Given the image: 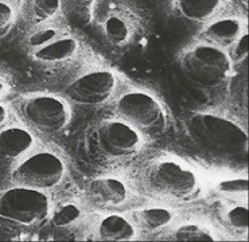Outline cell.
<instances>
[{
	"label": "cell",
	"instance_id": "6da1fadb",
	"mask_svg": "<svg viewBox=\"0 0 249 242\" xmlns=\"http://www.w3.org/2000/svg\"><path fill=\"white\" fill-rule=\"evenodd\" d=\"M144 145V135L122 119H105L87 136L89 155L105 166H122L133 160Z\"/></svg>",
	"mask_w": 249,
	"mask_h": 242
},
{
	"label": "cell",
	"instance_id": "7a4b0ae2",
	"mask_svg": "<svg viewBox=\"0 0 249 242\" xmlns=\"http://www.w3.org/2000/svg\"><path fill=\"white\" fill-rule=\"evenodd\" d=\"M49 214L50 202L43 191L15 185L0 192V230L8 236L33 233Z\"/></svg>",
	"mask_w": 249,
	"mask_h": 242
},
{
	"label": "cell",
	"instance_id": "3957f363",
	"mask_svg": "<svg viewBox=\"0 0 249 242\" xmlns=\"http://www.w3.org/2000/svg\"><path fill=\"white\" fill-rule=\"evenodd\" d=\"M139 185L148 195L166 201H187L199 190V180L187 164L175 159H158L145 164Z\"/></svg>",
	"mask_w": 249,
	"mask_h": 242
},
{
	"label": "cell",
	"instance_id": "277c9868",
	"mask_svg": "<svg viewBox=\"0 0 249 242\" xmlns=\"http://www.w3.org/2000/svg\"><path fill=\"white\" fill-rule=\"evenodd\" d=\"M189 132L194 141L212 155L237 157L247 154V133L231 119L198 113L189 120Z\"/></svg>",
	"mask_w": 249,
	"mask_h": 242
},
{
	"label": "cell",
	"instance_id": "5b68a950",
	"mask_svg": "<svg viewBox=\"0 0 249 242\" xmlns=\"http://www.w3.org/2000/svg\"><path fill=\"white\" fill-rule=\"evenodd\" d=\"M180 68L186 78L194 85L213 89L229 78L232 61L222 49L203 42L183 52Z\"/></svg>",
	"mask_w": 249,
	"mask_h": 242
},
{
	"label": "cell",
	"instance_id": "8992f818",
	"mask_svg": "<svg viewBox=\"0 0 249 242\" xmlns=\"http://www.w3.org/2000/svg\"><path fill=\"white\" fill-rule=\"evenodd\" d=\"M18 112L30 128L46 136H58L71 119L69 104L52 94H35L20 100Z\"/></svg>",
	"mask_w": 249,
	"mask_h": 242
},
{
	"label": "cell",
	"instance_id": "52a82bcc",
	"mask_svg": "<svg viewBox=\"0 0 249 242\" xmlns=\"http://www.w3.org/2000/svg\"><path fill=\"white\" fill-rule=\"evenodd\" d=\"M115 115L143 135L162 133L167 127V116L162 104L150 93L129 90L119 96L113 104Z\"/></svg>",
	"mask_w": 249,
	"mask_h": 242
},
{
	"label": "cell",
	"instance_id": "ba28073f",
	"mask_svg": "<svg viewBox=\"0 0 249 242\" xmlns=\"http://www.w3.org/2000/svg\"><path fill=\"white\" fill-rule=\"evenodd\" d=\"M65 175L66 167L58 155L50 151H39L18 161L11 171V180L14 185L45 192L62 185Z\"/></svg>",
	"mask_w": 249,
	"mask_h": 242
},
{
	"label": "cell",
	"instance_id": "9c48e42d",
	"mask_svg": "<svg viewBox=\"0 0 249 242\" xmlns=\"http://www.w3.org/2000/svg\"><path fill=\"white\" fill-rule=\"evenodd\" d=\"M117 87L116 75L109 70H93L71 81L65 96L84 106H99L109 101Z\"/></svg>",
	"mask_w": 249,
	"mask_h": 242
},
{
	"label": "cell",
	"instance_id": "30bf717a",
	"mask_svg": "<svg viewBox=\"0 0 249 242\" xmlns=\"http://www.w3.org/2000/svg\"><path fill=\"white\" fill-rule=\"evenodd\" d=\"M87 202L101 211L127 208L133 199L128 185L116 176H100L92 179L85 190Z\"/></svg>",
	"mask_w": 249,
	"mask_h": 242
},
{
	"label": "cell",
	"instance_id": "8fae6325",
	"mask_svg": "<svg viewBox=\"0 0 249 242\" xmlns=\"http://www.w3.org/2000/svg\"><path fill=\"white\" fill-rule=\"evenodd\" d=\"M33 133L22 127L0 129V157L8 161H19L34 148Z\"/></svg>",
	"mask_w": 249,
	"mask_h": 242
},
{
	"label": "cell",
	"instance_id": "7c38bea8",
	"mask_svg": "<svg viewBox=\"0 0 249 242\" xmlns=\"http://www.w3.org/2000/svg\"><path fill=\"white\" fill-rule=\"evenodd\" d=\"M93 236L100 241H132L138 231L131 219L120 214H107L94 224Z\"/></svg>",
	"mask_w": 249,
	"mask_h": 242
},
{
	"label": "cell",
	"instance_id": "4fadbf2b",
	"mask_svg": "<svg viewBox=\"0 0 249 242\" xmlns=\"http://www.w3.org/2000/svg\"><path fill=\"white\" fill-rule=\"evenodd\" d=\"M77 50H78L77 40L70 35L61 33L54 39L47 42L46 45L31 50V54L34 59L43 64H61L74 57Z\"/></svg>",
	"mask_w": 249,
	"mask_h": 242
},
{
	"label": "cell",
	"instance_id": "5bb4252c",
	"mask_svg": "<svg viewBox=\"0 0 249 242\" xmlns=\"http://www.w3.org/2000/svg\"><path fill=\"white\" fill-rule=\"evenodd\" d=\"M243 33V26L240 20L233 17H226L209 23L203 30L202 39L205 43L224 50V49H231Z\"/></svg>",
	"mask_w": 249,
	"mask_h": 242
},
{
	"label": "cell",
	"instance_id": "9a60e30c",
	"mask_svg": "<svg viewBox=\"0 0 249 242\" xmlns=\"http://www.w3.org/2000/svg\"><path fill=\"white\" fill-rule=\"evenodd\" d=\"M85 219V211L80 203L73 201L62 202L50 210L49 221L58 230H74Z\"/></svg>",
	"mask_w": 249,
	"mask_h": 242
},
{
	"label": "cell",
	"instance_id": "2e32d148",
	"mask_svg": "<svg viewBox=\"0 0 249 242\" xmlns=\"http://www.w3.org/2000/svg\"><path fill=\"white\" fill-rule=\"evenodd\" d=\"M174 214L168 208L150 207L136 211L133 215V225L144 233H158L173 224Z\"/></svg>",
	"mask_w": 249,
	"mask_h": 242
},
{
	"label": "cell",
	"instance_id": "e0dca14e",
	"mask_svg": "<svg viewBox=\"0 0 249 242\" xmlns=\"http://www.w3.org/2000/svg\"><path fill=\"white\" fill-rule=\"evenodd\" d=\"M222 6V0H178L177 8L190 22H208Z\"/></svg>",
	"mask_w": 249,
	"mask_h": 242
},
{
	"label": "cell",
	"instance_id": "ac0fdd59",
	"mask_svg": "<svg viewBox=\"0 0 249 242\" xmlns=\"http://www.w3.org/2000/svg\"><path fill=\"white\" fill-rule=\"evenodd\" d=\"M103 33L105 38L110 42L112 45L123 46L129 42L131 39V24L128 23L125 17H119V15H110L105 19L103 24Z\"/></svg>",
	"mask_w": 249,
	"mask_h": 242
},
{
	"label": "cell",
	"instance_id": "d6986e66",
	"mask_svg": "<svg viewBox=\"0 0 249 242\" xmlns=\"http://www.w3.org/2000/svg\"><path fill=\"white\" fill-rule=\"evenodd\" d=\"M224 224L226 227L233 233H247L248 229V210L245 206H232L226 208L225 213L222 215Z\"/></svg>",
	"mask_w": 249,
	"mask_h": 242
},
{
	"label": "cell",
	"instance_id": "ffe728a7",
	"mask_svg": "<svg viewBox=\"0 0 249 242\" xmlns=\"http://www.w3.org/2000/svg\"><path fill=\"white\" fill-rule=\"evenodd\" d=\"M173 238L177 241H212L214 236L202 226L187 224L177 227L173 231Z\"/></svg>",
	"mask_w": 249,
	"mask_h": 242
},
{
	"label": "cell",
	"instance_id": "44dd1931",
	"mask_svg": "<svg viewBox=\"0 0 249 242\" xmlns=\"http://www.w3.org/2000/svg\"><path fill=\"white\" fill-rule=\"evenodd\" d=\"M61 10V0H31V15L36 22H46Z\"/></svg>",
	"mask_w": 249,
	"mask_h": 242
},
{
	"label": "cell",
	"instance_id": "7402d4cb",
	"mask_svg": "<svg viewBox=\"0 0 249 242\" xmlns=\"http://www.w3.org/2000/svg\"><path fill=\"white\" fill-rule=\"evenodd\" d=\"M247 189H248L247 179H229V180L221 182L218 185V191L222 195L228 196L245 195Z\"/></svg>",
	"mask_w": 249,
	"mask_h": 242
},
{
	"label": "cell",
	"instance_id": "603a6c76",
	"mask_svg": "<svg viewBox=\"0 0 249 242\" xmlns=\"http://www.w3.org/2000/svg\"><path fill=\"white\" fill-rule=\"evenodd\" d=\"M62 31H59L57 29H53V27H45V29L38 30L35 31L34 34L30 35L29 38V46L31 50L34 49H38V47L46 45L47 42H50L52 39H54L57 35H59Z\"/></svg>",
	"mask_w": 249,
	"mask_h": 242
},
{
	"label": "cell",
	"instance_id": "cb8c5ba5",
	"mask_svg": "<svg viewBox=\"0 0 249 242\" xmlns=\"http://www.w3.org/2000/svg\"><path fill=\"white\" fill-rule=\"evenodd\" d=\"M94 1L96 0H68V6L77 19L87 20V17H89L92 12Z\"/></svg>",
	"mask_w": 249,
	"mask_h": 242
},
{
	"label": "cell",
	"instance_id": "d4e9b609",
	"mask_svg": "<svg viewBox=\"0 0 249 242\" xmlns=\"http://www.w3.org/2000/svg\"><path fill=\"white\" fill-rule=\"evenodd\" d=\"M247 52H248V45H247V33L244 31L243 34L240 35L237 40L234 42L231 47V54L229 58L231 61H243L244 58L247 57Z\"/></svg>",
	"mask_w": 249,
	"mask_h": 242
},
{
	"label": "cell",
	"instance_id": "484cf974",
	"mask_svg": "<svg viewBox=\"0 0 249 242\" xmlns=\"http://www.w3.org/2000/svg\"><path fill=\"white\" fill-rule=\"evenodd\" d=\"M12 20H14L12 8L4 1H0V33H4L10 29Z\"/></svg>",
	"mask_w": 249,
	"mask_h": 242
},
{
	"label": "cell",
	"instance_id": "4316f807",
	"mask_svg": "<svg viewBox=\"0 0 249 242\" xmlns=\"http://www.w3.org/2000/svg\"><path fill=\"white\" fill-rule=\"evenodd\" d=\"M7 117H8V112H7L6 106H3V105L0 104V129L6 124Z\"/></svg>",
	"mask_w": 249,
	"mask_h": 242
},
{
	"label": "cell",
	"instance_id": "83f0119b",
	"mask_svg": "<svg viewBox=\"0 0 249 242\" xmlns=\"http://www.w3.org/2000/svg\"><path fill=\"white\" fill-rule=\"evenodd\" d=\"M6 93V84L3 81L0 80V97Z\"/></svg>",
	"mask_w": 249,
	"mask_h": 242
}]
</instances>
